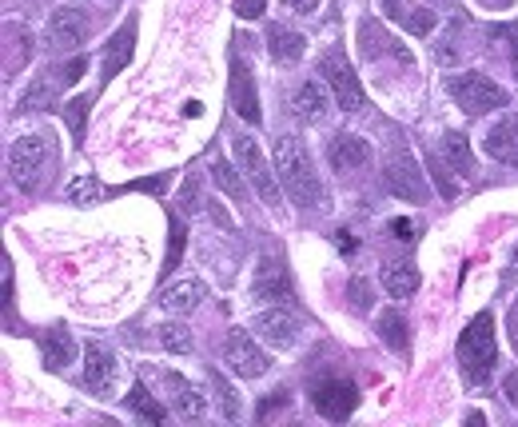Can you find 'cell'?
<instances>
[{
  "label": "cell",
  "instance_id": "d6a6232c",
  "mask_svg": "<svg viewBox=\"0 0 518 427\" xmlns=\"http://www.w3.org/2000/svg\"><path fill=\"white\" fill-rule=\"evenodd\" d=\"M108 188L96 180V176H76L72 184H68V200L72 204H80V208H88V204H100V196H104Z\"/></svg>",
  "mask_w": 518,
  "mask_h": 427
},
{
  "label": "cell",
  "instance_id": "7a4b0ae2",
  "mask_svg": "<svg viewBox=\"0 0 518 427\" xmlns=\"http://www.w3.org/2000/svg\"><path fill=\"white\" fill-rule=\"evenodd\" d=\"M459 364H463V376L467 384H487L495 364H499V340H495V316L491 312H479L463 340H459Z\"/></svg>",
  "mask_w": 518,
  "mask_h": 427
},
{
  "label": "cell",
  "instance_id": "ee69618b",
  "mask_svg": "<svg viewBox=\"0 0 518 427\" xmlns=\"http://www.w3.org/2000/svg\"><path fill=\"white\" fill-rule=\"evenodd\" d=\"M351 304L355 312H367V280H351Z\"/></svg>",
  "mask_w": 518,
  "mask_h": 427
},
{
  "label": "cell",
  "instance_id": "74e56055",
  "mask_svg": "<svg viewBox=\"0 0 518 427\" xmlns=\"http://www.w3.org/2000/svg\"><path fill=\"white\" fill-rule=\"evenodd\" d=\"M435 60L439 64H455L459 60V24H451V32L435 44Z\"/></svg>",
  "mask_w": 518,
  "mask_h": 427
},
{
  "label": "cell",
  "instance_id": "83f0119b",
  "mask_svg": "<svg viewBox=\"0 0 518 427\" xmlns=\"http://www.w3.org/2000/svg\"><path fill=\"white\" fill-rule=\"evenodd\" d=\"M156 340H160V348H164V352H172V356H188V352L196 348V340H192L188 324H180V320L160 324V328H156Z\"/></svg>",
  "mask_w": 518,
  "mask_h": 427
},
{
  "label": "cell",
  "instance_id": "277c9868",
  "mask_svg": "<svg viewBox=\"0 0 518 427\" xmlns=\"http://www.w3.org/2000/svg\"><path fill=\"white\" fill-rule=\"evenodd\" d=\"M48 160H52V140L44 132H28V136L12 140V148H8V176H12V184L32 192L36 180L44 176Z\"/></svg>",
  "mask_w": 518,
  "mask_h": 427
},
{
  "label": "cell",
  "instance_id": "7dc6e473",
  "mask_svg": "<svg viewBox=\"0 0 518 427\" xmlns=\"http://www.w3.org/2000/svg\"><path fill=\"white\" fill-rule=\"evenodd\" d=\"M283 4H287V8H291V12H303V16H307V12H315V8H319V0H283Z\"/></svg>",
  "mask_w": 518,
  "mask_h": 427
},
{
  "label": "cell",
  "instance_id": "5b68a950",
  "mask_svg": "<svg viewBox=\"0 0 518 427\" xmlns=\"http://www.w3.org/2000/svg\"><path fill=\"white\" fill-rule=\"evenodd\" d=\"M319 76H323V84L331 88L339 112H359V108L367 104V92H363V84H359V76H355V68L347 64L343 52H327V56L319 60Z\"/></svg>",
  "mask_w": 518,
  "mask_h": 427
},
{
  "label": "cell",
  "instance_id": "e0dca14e",
  "mask_svg": "<svg viewBox=\"0 0 518 427\" xmlns=\"http://www.w3.org/2000/svg\"><path fill=\"white\" fill-rule=\"evenodd\" d=\"M204 300H208V284H204V280H196V276L172 280V284H164V292H160V304H164V312H172V316L196 312Z\"/></svg>",
  "mask_w": 518,
  "mask_h": 427
},
{
  "label": "cell",
  "instance_id": "d4e9b609",
  "mask_svg": "<svg viewBox=\"0 0 518 427\" xmlns=\"http://www.w3.org/2000/svg\"><path fill=\"white\" fill-rule=\"evenodd\" d=\"M483 148H487V156H495V160H503V164H518V120L495 124V128L487 132Z\"/></svg>",
  "mask_w": 518,
  "mask_h": 427
},
{
  "label": "cell",
  "instance_id": "484cf974",
  "mask_svg": "<svg viewBox=\"0 0 518 427\" xmlns=\"http://www.w3.org/2000/svg\"><path fill=\"white\" fill-rule=\"evenodd\" d=\"M379 340H383L391 352H399V356H407V352H411L407 316H403L399 308H387V312H379Z\"/></svg>",
  "mask_w": 518,
  "mask_h": 427
},
{
  "label": "cell",
  "instance_id": "2e32d148",
  "mask_svg": "<svg viewBox=\"0 0 518 427\" xmlns=\"http://www.w3.org/2000/svg\"><path fill=\"white\" fill-rule=\"evenodd\" d=\"M327 160H331L335 172H359V168L371 164V144L355 132H339V136L327 140Z\"/></svg>",
  "mask_w": 518,
  "mask_h": 427
},
{
  "label": "cell",
  "instance_id": "52a82bcc",
  "mask_svg": "<svg viewBox=\"0 0 518 427\" xmlns=\"http://www.w3.org/2000/svg\"><path fill=\"white\" fill-rule=\"evenodd\" d=\"M232 148H236V164H240V172L252 180V188L259 192V200H263L267 208H279V180H275V172H271L267 156L259 152L256 140H252V136H240V140H232Z\"/></svg>",
  "mask_w": 518,
  "mask_h": 427
},
{
  "label": "cell",
  "instance_id": "7c38bea8",
  "mask_svg": "<svg viewBox=\"0 0 518 427\" xmlns=\"http://www.w3.org/2000/svg\"><path fill=\"white\" fill-rule=\"evenodd\" d=\"M116 372H120V360H116V352H108L104 344H84V388L92 392V396H100V400H108L112 396V388H116Z\"/></svg>",
  "mask_w": 518,
  "mask_h": 427
},
{
  "label": "cell",
  "instance_id": "7402d4cb",
  "mask_svg": "<svg viewBox=\"0 0 518 427\" xmlns=\"http://www.w3.org/2000/svg\"><path fill=\"white\" fill-rule=\"evenodd\" d=\"M60 88H64V84H60V80H56V72L48 68L40 80H32V84L20 92L16 108H20V112H40V108H52V104L60 100Z\"/></svg>",
  "mask_w": 518,
  "mask_h": 427
},
{
  "label": "cell",
  "instance_id": "5bb4252c",
  "mask_svg": "<svg viewBox=\"0 0 518 427\" xmlns=\"http://www.w3.org/2000/svg\"><path fill=\"white\" fill-rule=\"evenodd\" d=\"M228 92H232V108H236V116H244L248 124H259V120H263L252 64H248V60H240V56H232V84H228Z\"/></svg>",
  "mask_w": 518,
  "mask_h": 427
},
{
  "label": "cell",
  "instance_id": "4316f807",
  "mask_svg": "<svg viewBox=\"0 0 518 427\" xmlns=\"http://www.w3.org/2000/svg\"><path fill=\"white\" fill-rule=\"evenodd\" d=\"M383 288H387V296H395V300L415 296V292H419V268H415V264H387V268H383Z\"/></svg>",
  "mask_w": 518,
  "mask_h": 427
},
{
  "label": "cell",
  "instance_id": "3957f363",
  "mask_svg": "<svg viewBox=\"0 0 518 427\" xmlns=\"http://www.w3.org/2000/svg\"><path fill=\"white\" fill-rule=\"evenodd\" d=\"M447 92L451 100L467 112V116H487L495 108H507V88H499L491 76L483 72H459V76H447Z\"/></svg>",
  "mask_w": 518,
  "mask_h": 427
},
{
  "label": "cell",
  "instance_id": "836d02e7",
  "mask_svg": "<svg viewBox=\"0 0 518 427\" xmlns=\"http://www.w3.org/2000/svg\"><path fill=\"white\" fill-rule=\"evenodd\" d=\"M88 108H92V96H76V100H68L64 104V120H68V128H72V136L84 144V124H88Z\"/></svg>",
  "mask_w": 518,
  "mask_h": 427
},
{
  "label": "cell",
  "instance_id": "c3c4849f",
  "mask_svg": "<svg viewBox=\"0 0 518 427\" xmlns=\"http://www.w3.org/2000/svg\"><path fill=\"white\" fill-rule=\"evenodd\" d=\"M4 296L12 300V260L4 256Z\"/></svg>",
  "mask_w": 518,
  "mask_h": 427
},
{
  "label": "cell",
  "instance_id": "1f68e13d",
  "mask_svg": "<svg viewBox=\"0 0 518 427\" xmlns=\"http://www.w3.org/2000/svg\"><path fill=\"white\" fill-rule=\"evenodd\" d=\"M128 408L140 416V420H152V424H164L168 420V412L148 396V388L144 384H132V396H128Z\"/></svg>",
  "mask_w": 518,
  "mask_h": 427
},
{
  "label": "cell",
  "instance_id": "681fc988",
  "mask_svg": "<svg viewBox=\"0 0 518 427\" xmlns=\"http://www.w3.org/2000/svg\"><path fill=\"white\" fill-rule=\"evenodd\" d=\"M479 4H487V8H511L515 0H479Z\"/></svg>",
  "mask_w": 518,
  "mask_h": 427
},
{
  "label": "cell",
  "instance_id": "603a6c76",
  "mask_svg": "<svg viewBox=\"0 0 518 427\" xmlns=\"http://www.w3.org/2000/svg\"><path fill=\"white\" fill-rule=\"evenodd\" d=\"M40 356H44V368L64 372V368L76 360V344H72V336H68L64 328H48V332L40 336Z\"/></svg>",
  "mask_w": 518,
  "mask_h": 427
},
{
  "label": "cell",
  "instance_id": "f35d334b",
  "mask_svg": "<svg viewBox=\"0 0 518 427\" xmlns=\"http://www.w3.org/2000/svg\"><path fill=\"white\" fill-rule=\"evenodd\" d=\"M180 208H184V212H196V208H200V172H192V176L184 180V188H180Z\"/></svg>",
  "mask_w": 518,
  "mask_h": 427
},
{
  "label": "cell",
  "instance_id": "8d00e7d4",
  "mask_svg": "<svg viewBox=\"0 0 518 427\" xmlns=\"http://www.w3.org/2000/svg\"><path fill=\"white\" fill-rule=\"evenodd\" d=\"M427 164H431V176H435V184H439V196H443V200H455V192H459V184H455V180L447 176V168H443L447 160L431 152V156H427Z\"/></svg>",
  "mask_w": 518,
  "mask_h": 427
},
{
  "label": "cell",
  "instance_id": "4fadbf2b",
  "mask_svg": "<svg viewBox=\"0 0 518 427\" xmlns=\"http://www.w3.org/2000/svg\"><path fill=\"white\" fill-rule=\"evenodd\" d=\"M252 332H256L263 344H271L275 352H287V348H295V340H299V320H295L287 308L271 304L267 312H259L256 320H252Z\"/></svg>",
  "mask_w": 518,
  "mask_h": 427
},
{
  "label": "cell",
  "instance_id": "ffe728a7",
  "mask_svg": "<svg viewBox=\"0 0 518 427\" xmlns=\"http://www.w3.org/2000/svg\"><path fill=\"white\" fill-rule=\"evenodd\" d=\"M164 384L172 388V408L180 412V420H204L208 416V400L176 372H164Z\"/></svg>",
  "mask_w": 518,
  "mask_h": 427
},
{
  "label": "cell",
  "instance_id": "f546056e",
  "mask_svg": "<svg viewBox=\"0 0 518 427\" xmlns=\"http://www.w3.org/2000/svg\"><path fill=\"white\" fill-rule=\"evenodd\" d=\"M208 380H212V392H216V404H220L224 420H240V416H244V404H240L236 388H232V384H228L220 372H208Z\"/></svg>",
  "mask_w": 518,
  "mask_h": 427
},
{
  "label": "cell",
  "instance_id": "f6af8a7d",
  "mask_svg": "<svg viewBox=\"0 0 518 427\" xmlns=\"http://www.w3.org/2000/svg\"><path fill=\"white\" fill-rule=\"evenodd\" d=\"M283 404H287V396H283V392H271V396H267V400H263V404H259V420H267V416H271V412H275V408H283Z\"/></svg>",
  "mask_w": 518,
  "mask_h": 427
},
{
  "label": "cell",
  "instance_id": "ac0fdd59",
  "mask_svg": "<svg viewBox=\"0 0 518 427\" xmlns=\"http://www.w3.org/2000/svg\"><path fill=\"white\" fill-rule=\"evenodd\" d=\"M291 108H295V116H299V120H307V124H323V120H327V112H331L327 84H323V80H303V84L295 88V96H291Z\"/></svg>",
  "mask_w": 518,
  "mask_h": 427
},
{
  "label": "cell",
  "instance_id": "ba28073f",
  "mask_svg": "<svg viewBox=\"0 0 518 427\" xmlns=\"http://www.w3.org/2000/svg\"><path fill=\"white\" fill-rule=\"evenodd\" d=\"M383 180H387V188H391L399 200H411V204H423V200H427V180H423V172H419V164H415V156H411L407 148H395V152L387 156Z\"/></svg>",
  "mask_w": 518,
  "mask_h": 427
},
{
  "label": "cell",
  "instance_id": "d6986e66",
  "mask_svg": "<svg viewBox=\"0 0 518 427\" xmlns=\"http://www.w3.org/2000/svg\"><path fill=\"white\" fill-rule=\"evenodd\" d=\"M359 48H363V56L367 60H379V56H395V60H403V64H411V52L399 44V40H391L375 20H359Z\"/></svg>",
  "mask_w": 518,
  "mask_h": 427
},
{
  "label": "cell",
  "instance_id": "7bdbcfd3",
  "mask_svg": "<svg viewBox=\"0 0 518 427\" xmlns=\"http://www.w3.org/2000/svg\"><path fill=\"white\" fill-rule=\"evenodd\" d=\"M387 228H391L395 240H415V220H407V216H395Z\"/></svg>",
  "mask_w": 518,
  "mask_h": 427
},
{
  "label": "cell",
  "instance_id": "6da1fadb",
  "mask_svg": "<svg viewBox=\"0 0 518 427\" xmlns=\"http://www.w3.org/2000/svg\"><path fill=\"white\" fill-rule=\"evenodd\" d=\"M275 172H279V184L283 192L299 204V208H323V180L315 172V160L311 152L303 148L299 136H279L275 140Z\"/></svg>",
  "mask_w": 518,
  "mask_h": 427
},
{
  "label": "cell",
  "instance_id": "4dcf8cb0",
  "mask_svg": "<svg viewBox=\"0 0 518 427\" xmlns=\"http://www.w3.org/2000/svg\"><path fill=\"white\" fill-rule=\"evenodd\" d=\"M212 180L232 196V200H244V180H240V164H228L224 156L212 160Z\"/></svg>",
  "mask_w": 518,
  "mask_h": 427
},
{
  "label": "cell",
  "instance_id": "f907efd6",
  "mask_svg": "<svg viewBox=\"0 0 518 427\" xmlns=\"http://www.w3.org/2000/svg\"><path fill=\"white\" fill-rule=\"evenodd\" d=\"M515 256H518V252H515Z\"/></svg>",
  "mask_w": 518,
  "mask_h": 427
},
{
  "label": "cell",
  "instance_id": "d590c367",
  "mask_svg": "<svg viewBox=\"0 0 518 427\" xmlns=\"http://www.w3.org/2000/svg\"><path fill=\"white\" fill-rule=\"evenodd\" d=\"M407 32H415V36H427L435 24H439V16L431 12V8H411V12H403V20H399Z\"/></svg>",
  "mask_w": 518,
  "mask_h": 427
},
{
  "label": "cell",
  "instance_id": "60d3db41",
  "mask_svg": "<svg viewBox=\"0 0 518 427\" xmlns=\"http://www.w3.org/2000/svg\"><path fill=\"white\" fill-rule=\"evenodd\" d=\"M164 188H168V176H152V180H132L120 192H152V196H160Z\"/></svg>",
  "mask_w": 518,
  "mask_h": 427
},
{
  "label": "cell",
  "instance_id": "bcb514c9",
  "mask_svg": "<svg viewBox=\"0 0 518 427\" xmlns=\"http://www.w3.org/2000/svg\"><path fill=\"white\" fill-rule=\"evenodd\" d=\"M403 4H407V0H379V8H383L391 20H403Z\"/></svg>",
  "mask_w": 518,
  "mask_h": 427
},
{
  "label": "cell",
  "instance_id": "cb8c5ba5",
  "mask_svg": "<svg viewBox=\"0 0 518 427\" xmlns=\"http://www.w3.org/2000/svg\"><path fill=\"white\" fill-rule=\"evenodd\" d=\"M303 48H307V40L299 32H291L283 24H271L267 28V52H271L275 64H295L303 56Z\"/></svg>",
  "mask_w": 518,
  "mask_h": 427
},
{
  "label": "cell",
  "instance_id": "ab89813d",
  "mask_svg": "<svg viewBox=\"0 0 518 427\" xmlns=\"http://www.w3.org/2000/svg\"><path fill=\"white\" fill-rule=\"evenodd\" d=\"M84 68H88V60H84V56H72L64 68H56V80L68 88V84H76V80L84 76Z\"/></svg>",
  "mask_w": 518,
  "mask_h": 427
},
{
  "label": "cell",
  "instance_id": "9c48e42d",
  "mask_svg": "<svg viewBox=\"0 0 518 427\" xmlns=\"http://www.w3.org/2000/svg\"><path fill=\"white\" fill-rule=\"evenodd\" d=\"M252 300L256 304H279V308H291L295 304V288H291V276H287L283 260L259 256L256 276H252Z\"/></svg>",
  "mask_w": 518,
  "mask_h": 427
},
{
  "label": "cell",
  "instance_id": "8992f818",
  "mask_svg": "<svg viewBox=\"0 0 518 427\" xmlns=\"http://www.w3.org/2000/svg\"><path fill=\"white\" fill-rule=\"evenodd\" d=\"M92 12L88 8H76V4H64V8H56L52 16H48V24H44V36H48V48L52 52H72V48H80L88 36H92Z\"/></svg>",
  "mask_w": 518,
  "mask_h": 427
},
{
  "label": "cell",
  "instance_id": "f1b7e54d",
  "mask_svg": "<svg viewBox=\"0 0 518 427\" xmlns=\"http://www.w3.org/2000/svg\"><path fill=\"white\" fill-rule=\"evenodd\" d=\"M184 248H188V228L176 220V216H168V256H164V276H172L176 268H180V256H184Z\"/></svg>",
  "mask_w": 518,
  "mask_h": 427
},
{
  "label": "cell",
  "instance_id": "8fae6325",
  "mask_svg": "<svg viewBox=\"0 0 518 427\" xmlns=\"http://www.w3.org/2000/svg\"><path fill=\"white\" fill-rule=\"evenodd\" d=\"M311 404H315V412L323 416V420H331V424H339V420H347L351 412H355V404H359V392H355V384L351 380H319L315 388H311Z\"/></svg>",
  "mask_w": 518,
  "mask_h": 427
},
{
  "label": "cell",
  "instance_id": "44dd1931",
  "mask_svg": "<svg viewBox=\"0 0 518 427\" xmlns=\"http://www.w3.org/2000/svg\"><path fill=\"white\" fill-rule=\"evenodd\" d=\"M439 152H443L447 168H451L459 180H471V176H475V152H471V144H467L463 132H443Z\"/></svg>",
  "mask_w": 518,
  "mask_h": 427
},
{
  "label": "cell",
  "instance_id": "9a60e30c",
  "mask_svg": "<svg viewBox=\"0 0 518 427\" xmlns=\"http://www.w3.org/2000/svg\"><path fill=\"white\" fill-rule=\"evenodd\" d=\"M132 52H136V16H128V20H124V24H120V28L112 32V40L104 44V64H100V88H104V84H112L120 68H128Z\"/></svg>",
  "mask_w": 518,
  "mask_h": 427
},
{
  "label": "cell",
  "instance_id": "30bf717a",
  "mask_svg": "<svg viewBox=\"0 0 518 427\" xmlns=\"http://www.w3.org/2000/svg\"><path fill=\"white\" fill-rule=\"evenodd\" d=\"M224 364H228L240 380H259V376H267V368H271L267 352L256 344V336H248L244 328L228 336V344H224Z\"/></svg>",
  "mask_w": 518,
  "mask_h": 427
},
{
  "label": "cell",
  "instance_id": "b9f144b4",
  "mask_svg": "<svg viewBox=\"0 0 518 427\" xmlns=\"http://www.w3.org/2000/svg\"><path fill=\"white\" fill-rule=\"evenodd\" d=\"M232 4H236V16L244 20H259L267 12V0H232Z\"/></svg>",
  "mask_w": 518,
  "mask_h": 427
},
{
  "label": "cell",
  "instance_id": "e575fe53",
  "mask_svg": "<svg viewBox=\"0 0 518 427\" xmlns=\"http://www.w3.org/2000/svg\"><path fill=\"white\" fill-rule=\"evenodd\" d=\"M487 36H491V40H499V44H507L511 72H515V80H518V24H491V28H487Z\"/></svg>",
  "mask_w": 518,
  "mask_h": 427
}]
</instances>
